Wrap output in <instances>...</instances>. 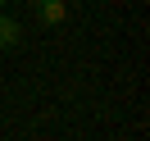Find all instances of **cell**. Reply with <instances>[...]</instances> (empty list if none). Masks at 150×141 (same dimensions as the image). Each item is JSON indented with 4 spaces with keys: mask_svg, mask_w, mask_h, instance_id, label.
I'll list each match as a JSON object with an SVG mask.
<instances>
[{
    "mask_svg": "<svg viewBox=\"0 0 150 141\" xmlns=\"http://www.w3.org/2000/svg\"><path fill=\"white\" fill-rule=\"evenodd\" d=\"M37 9H41V23H46V28H55V23H64V18H68L64 0H37Z\"/></svg>",
    "mask_w": 150,
    "mask_h": 141,
    "instance_id": "6da1fadb",
    "label": "cell"
},
{
    "mask_svg": "<svg viewBox=\"0 0 150 141\" xmlns=\"http://www.w3.org/2000/svg\"><path fill=\"white\" fill-rule=\"evenodd\" d=\"M18 37H23V28L14 18H5V14H0V46L9 50V46H18Z\"/></svg>",
    "mask_w": 150,
    "mask_h": 141,
    "instance_id": "7a4b0ae2",
    "label": "cell"
},
{
    "mask_svg": "<svg viewBox=\"0 0 150 141\" xmlns=\"http://www.w3.org/2000/svg\"><path fill=\"white\" fill-rule=\"evenodd\" d=\"M0 5H5V0H0Z\"/></svg>",
    "mask_w": 150,
    "mask_h": 141,
    "instance_id": "3957f363",
    "label": "cell"
}]
</instances>
